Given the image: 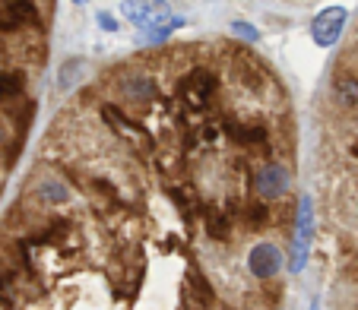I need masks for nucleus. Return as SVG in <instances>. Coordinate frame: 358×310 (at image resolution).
Masks as SVG:
<instances>
[{
  "label": "nucleus",
  "mask_w": 358,
  "mask_h": 310,
  "mask_svg": "<svg viewBox=\"0 0 358 310\" xmlns=\"http://www.w3.org/2000/svg\"><path fill=\"white\" fill-rule=\"evenodd\" d=\"M216 76L206 73V70H194V73H187L181 82H178V98L184 101V105H190V108H200V105H206V101L216 95Z\"/></svg>",
  "instance_id": "f257e3e1"
},
{
  "label": "nucleus",
  "mask_w": 358,
  "mask_h": 310,
  "mask_svg": "<svg viewBox=\"0 0 358 310\" xmlns=\"http://www.w3.org/2000/svg\"><path fill=\"white\" fill-rule=\"evenodd\" d=\"M254 190H257L264 200H279V196L289 193V168L279 162H270L254 175Z\"/></svg>",
  "instance_id": "f03ea898"
},
{
  "label": "nucleus",
  "mask_w": 358,
  "mask_h": 310,
  "mask_svg": "<svg viewBox=\"0 0 358 310\" xmlns=\"http://www.w3.org/2000/svg\"><path fill=\"white\" fill-rule=\"evenodd\" d=\"M345 10L343 7H330L311 22V35H314V45L317 47H333L343 35V26H345Z\"/></svg>",
  "instance_id": "7ed1b4c3"
},
{
  "label": "nucleus",
  "mask_w": 358,
  "mask_h": 310,
  "mask_svg": "<svg viewBox=\"0 0 358 310\" xmlns=\"http://www.w3.org/2000/svg\"><path fill=\"white\" fill-rule=\"evenodd\" d=\"M99 117L105 124H108L111 130H115L117 136H124L127 142H134V146H140L146 136H143V130H140V124L136 121H130L127 115H124L117 105H111V101H105V105H99Z\"/></svg>",
  "instance_id": "20e7f679"
},
{
  "label": "nucleus",
  "mask_w": 358,
  "mask_h": 310,
  "mask_svg": "<svg viewBox=\"0 0 358 310\" xmlns=\"http://www.w3.org/2000/svg\"><path fill=\"white\" fill-rule=\"evenodd\" d=\"M38 26V10L32 0H0V29Z\"/></svg>",
  "instance_id": "39448f33"
},
{
  "label": "nucleus",
  "mask_w": 358,
  "mask_h": 310,
  "mask_svg": "<svg viewBox=\"0 0 358 310\" xmlns=\"http://www.w3.org/2000/svg\"><path fill=\"white\" fill-rule=\"evenodd\" d=\"M248 266L257 279H273L279 270H282V253H279L273 244H257V247L250 250Z\"/></svg>",
  "instance_id": "423d86ee"
},
{
  "label": "nucleus",
  "mask_w": 358,
  "mask_h": 310,
  "mask_svg": "<svg viewBox=\"0 0 358 310\" xmlns=\"http://www.w3.org/2000/svg\"><path fill=\"white\" fill-rule=\"evenodd\" d=\"M121 10H124V16H127V22H134L136 29H146V26H152V22L165 20V13H169V3H162V0H156V3L127 0Z\"/></svg>",
  "instance_id": "0eeeda50"
},
{
  "label": "nucleus",
  "mask_w": 358,
  "mask_h": 310,
  "mask_svg": "<svg viewBox=\"0 0 358 310\" xmlns=\"http://www.w3.org/2000/svg\"><path fill=\"white\" fill-rule=\"evenodd\" d=\"M121 89L134 105H146V101L156 98V82L149 80V76H130V80H124Z\"/></svg>",
  "instance_id": "6e6552de"
},
{
  "label": "nucleus",
  "mask_w": 358,
  "mask_h": 310,
  "mask_svg": "<svg viewBox=\"0 0 358 310\" xmlns=\"http://www.w3.org/2000/svg\"><path fill=\"white\" fill-rule=\"evenodd\" d=\"M181 26H184L181 16L159 20V22H152V26L143 29V41H165V38H171V35H175V29H181Z\"/></svg>",
  "instance_id": "1a4fd4ad"
},
{
  "label": "nucleus",
  "mask_w": 358,
  "mask_h": 310,
  "mask_svg": "<svg viewBox=\"0 0 358 310\" xmlns=\"http://www.w3.org/2000/svg\"><path fill=\"white\" fill-rule=\"evenodd\" d=\"M203 222H206V231H210V237H216V241H222V237H229V231H231L229 212L210 209V212H206V216H203Z\"/></svg>",
  "instance_id": "9d476101"
},
{
  "label": "nucleus",
  "mask_w": 358,
  "mask_h": 310,
  "mask_svg": "<svg viewBox=\"0 0 358 310\" xmlns=\"http://www.w3.org/2000/svg\"><path fill=\"white\" fill-rule=\"evenodd\" d=\"M38 196L57 206V202H67L70 200V190L64 187V181H57V177H48V181L38 184Z\"/></svg>",
  "instance_id": "9b49d317"
},
{
  "label": "nucleus",
  "mask_w": 358,
  "mask_h": 310,
  "mask_svg": "<svg viewBox=\"0 0 358 310\" xmlns=\"http://www.w3.org/2000/svg\"><path fill=\"white\" fill-rule=\"evenodd\" d=\"M333 92H336V98H339V105H355L358 101V80L355 76H339L336 82H333Z\"/></svg>",
  "instance_id": "f8f14e48"
},
{
  "label": "nucleus",
  "mask_w": 358,
  "mask_h": 310,
  "mask_svg": "<svg viewBox=\"0 0 358 310\" xmlns=\"http://www.w3.org/2000/svg\"><path fill=\"white\" fill-rule=\"evenodd\" d=\"M231 140L241 142V146H250V142H264L266 140V130L260 127H231Z\"/></svg>",
  "instance_id": "ddd939ff"
},
{
  "label": "nucleus",
  "mask_w": 358,
  "mask_h": 310,
  "mask_svg": "<svg viewBox=\"0 0 358 310\" xmlns=\"http://www.w3.org/2000/svg\"><path fill=\"white\" fill-rule=\"evenodd\" d=\"M244 222L254 225V228L266 225L270 222V206H264V202H250V206H244Z\"/></svg>",
  "instance_id": "4468645a"
},
{
  "label": "nucleus",
  "mask_w": 358,
  "mask_h": 310,
  "mask_svg": "<svg viewBox=\"0 0 358 310\" xmlns=\"http://www.w3.org/2000/svg\"><path fill=\"white\" fill-rule=\"evenodd\" d=\"M22 92V76L20 73H0V101L13 98Z\"/></svg>",
  "instance_id": "2eb2a0df"
},
{
  "label": "nucleus",
  "mask_w": 358,
  "mask_h": 310,
  "mask_svg": "<svg viewBox=\"0 0 358 310\" xmlns=\"http://www.w3.org/2000/svg\"><path fill=\"white\" fill-rule=\"evenodd\" d=\"M83 70V57H70V61H64L61 67V89H70L76 82V76H80Z\"/></svg>",
  "instance_id": "dca6fc26"
},
{
  "label": "nucleus",
  "mask_w": 358,
  "mask_h": 310,
  "mask_svg": "<svg viewBox=\"0 0 358 310\" xmlns=\"http://www.w3.org/2000/svg\"><path fill=\"white\" fill-rule=\"evenodd\" d=\"M231 32L238 35V38H248V41H257L260 38V32L250 22H231Z\"/></svg>",
  "instance_id": "f3484780"
},
{
  "label": "nucleus",
  "mask_w": 358,
  "mask_h": 310,
  "mask_svg": "<svg viewBox=\"0 0 358 310\" xmlns=\"http://www.w3.org/2000/svg\"><path fill=\"white\" fill-rule=\"evenodd\" d=\"M95 20H99V26H105V32H117V20L111 13H99Z\"/></svg>",
  "instance_id": "a211bd4d"
},
{
  "label": "nucleus",
  "mask_w": 358,
  "mask_h": 310,
  "mask_svg": "<svg viewBox=\"0 0 358 310\" xmlns=\"http://www.w3.org/2000/svg\"><path fill=\"white\" fill-rule=\"evenodd\" d=\"M352 155H358V142H355V146H352Z\"/></svg>",
  "instance_id": "6ab92c4d"
},
{
  "label": "nucleus",
  "mask_w": 358,
  "mask_h": 310,
  "mask_svg": "<svg viewBox=\"0 0 358 310\" xmlns=\"http://www.w3.org/2000/svg\"><path fill=\"white\" fill-rule=\"evenodd\" d=\"M73 3H89V0H73Z\"/></svg>",
  "instance_id": "aec40b11"
}]
</instances>
